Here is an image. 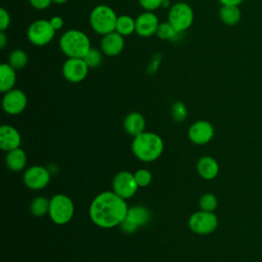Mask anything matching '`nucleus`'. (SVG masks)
<instances>
[{
    "mask_svg": "<svg viewBox=\"0 0 262 262\" xmlns=\"http://www.w3.org/2000/svg\"><path fill=\"white\" fill-rule=\"evenodd\" d=\"M10 26V14L5 8H0V31L4 32Z\"/></svg>",
    "mask_w": 262,
    "mask_h": 262,
    "instance_id": "32",
    "label": "nucleus"
},
{
    "mask_svg": "<svg viewBox=\"0 0 262 262\" xmlns=\"http://www.w3.org/2000/svg\"><path fill=\"white\" fill-rule=\"evenodd\" d=\"M113 191L124 200L129 199L135 194L139 187L134 174L128 171H121L113 179Z\"/></svg>",
    "mask_w": 262,
    "mask_h": 262,
    "instance_id": "10",
    "label": "nucleus"
},
{
    "mask_svg": "<svg viewBox=\"0 0 262 262\" xmlns=\"http://www.w3.org/2000/svg\"><path fill=\"white\" fill-rule=\"evenodd\" d=\"M123 126H124L125 131L129 135L135 137L136 135H138L144 131L145 120L141 114H139L137 112H132V113H129L125 117Z\"/></svg>",
    "mask_w": 262,
    "mask_h": 262,
    "instance_id": "19",
    "label": "nucleus"
},
{
    "mask_svg": "<svg viewBox=\"0 0 262 262\" xmlns=\"http://www.w3.org/2000/svg\"><path fill=\"white\" fill-rule=\"evenodd\" d=\"M118 15L115 10L104 4L96 5L89 14V23L92 30L101 36L112 33L116 30Z\"/></svg>",
    "mask_w": 262,
    "mask_h": 262,
    "instance_id": "4",
    "label": "nucleus"
},
{
    "mask_svg": "<svg viewBox=\"0 0 262 262\" xmlns=\"http://www.w3.org/2000/svg\"><path fill=\"white\" fill-rule=\"evenodd\" d=\"M160 25L158 16L154 11H143L135 18V33L143 38L156 35Z\"/></svg>",
    "mask_w": 262,
    "mask_h": 262,
    "instance_id": "14",
    "label": "nucleus"
},
{
    "mask_svg": "<svg viewBox=\"0 0 262 262\" xmlns=\"http://www.w3.org/2000/svg\"><path fill=\"white\" fill-rule=\"evenodd\" d=\"M19 132L10 125H3L0 127V147L3 150L9 151L20 145Z\"/></svg>",
    "mask_w": 262,
    "mask_h": 262,
    "instance_id": "17",
    "label": "nucleus"
},
{
    "mask_svg": "<svg viewBox=\"0 0 262 262\" xmlns=\"http://www.w3.org/2000/svg\"><path fill=\"white\" fill-rule=\"evenodd\" d=\"M7 44V37L4 32H0V48L3 49Z\"/></svg>",
    "mask_w": 262,
    "mask_h": 262,
    "instance_id": "36",
    "label": "nucleus"
},
{
    "mask_svg": "<svg viewBox=\"0 0 262 262\" xmlns=\"http://www.w3.org/2000/svg\"><path fill=\"white\" fill-rule=\"evenodd\" d=\"M68 2V0H52V3H55V4H63Z\"/></svg>",
    "mask_w": 262,
    "mask_h": 262,
    "instance_id": "39",
    "label": "nucleus"
},
{
    "mask_svg": "<svg viewBox=\"0 0 262 262\" xmlns=\"http://www.w3.org/2000/svg\"><path fill=\"white\" fill-rule=\"evenodd\" d=\"M49 217L51 220L59 225L68 223L74 216L73 201L66 194L58 193L50 199Z\"/></svg>",
    "mask_w": 262,
    "mask_h": 262,
    "instance_id": "5",
    "label": "nucleus"
},
{
    "mask_svg": "<svg viewBox=\"0 0 262 262\" xmlns=\"http://www.w3.org/2000/svg\"><path fill=\"white\" fill-rule=\"evenodd\" d=\"M55 32L49 19H37L29 26L27 37L31 44L35 46H45L53 40Z\"/></svg>",
    "mask_w": 262,
    "mask_h": 262,
    "instance_id": "7",
    "label": "nucleus"
},
{
    "mask_svg": "<svg viewBox=\"0 0 262 262\" xmlns=\"http://www.w3.org/2000/svg\"><path fill=\"white\" fill-rule=\"evenodd\" d=\"M189 228L198 234H210L218 226V218L213 212L198 211L188 219Z\"/></svg>",
    "mask_w": 262,
    "mask_h": 262,
    "instance_id": "9",
    "label": "nucleus"
},
{
    "mask_svg": "<svg viewBox=\"0 0 262 262\" xmlns=\"http://www.w3.org/2000/svg\"><path fill=\"white\" fill-rule=\"evenodd\" d=\"M178 34L180 33L177 32L176 29L168 20L160 23L156 33L158 38L162 40H174L178 36Z\"/></svg>",
    "mask_w": 262,
    "mask_h": 262,
    "instance_id": "26",
    "label": "nucleus"
},
{
    "mask_svg": "<svg viewBox=\"0 0 262 262\" xmlns=\"http://www.w3.org/2000/svg\"><path fill=\"white\" fill-rule=\"evenodd\" d=\"M128 206L114 191H103L94 198L89 208L92 222L101 228H113L125 219Z\"/></svg>",
    "mask_w": 262,
    "mask_h": 262,
    "instance_id": "1",
    "label": "nucleus"
},
{
    "mask_svg": "<svg viewBox=\"0 0 262 262\" xmlns=\"http://www.w3.org/2000/svg\"><path fill=\"white\" fill-rule=\"evenodd\" d=\"M5 163L9 170H11L13 172L21 171L27 164L26 152L19 147L9 150L6 154Z\"/></svg>",
    "mask_w": 262,
    "mask_h": 262,
    "instance_id": "21",
    "label": "nucleus"
},
{
    "mask_svg": "<svg viewBox=\"0 0 262 262\" xmlns=\"http://www.w3.org/2000/svg\"><path fill=\"white\" fill-rule=\"evenodd\" d=\"M50 178V172L47 168L42 166L30 167L24 174L25 184L33 190H39L46 187L49 184Z\"/></svg>",
    "mask_w": 262,
    "mask_h": 262,
    "instance_id": "13",
    "label": "nucleus"
},
{
    "mask_svg": "<svg viewBox=\"0 0 262 262\" xmlns=\"http://www.w3.org/2000/svg\"><path fill=\"white\" fill-rule=\"evenodd\" d=\"M125 47L124 36L120 35L118 32L114 31L102 36L100 42V49L103 54L107 56H117L119 55Z\"/></svg>",
    "mask_w": 262,
    "mask_h": 262,
    "instance_id": "16",
    "label": "nucleus"
},
{
    "mask_svg": "<svg viewBox=\"0 0 262 262\" xmlns=\"http://www.w3.org/2000/svg\"><path fill=\"white\" fill-rule=\"evenodd\" d=\"M30 4L37 10H44L49 7L52 0H29Z\"/></svg>",
    "mask_w": 262,
    "mask_h": 262,
    "instance_id": "33",
    "label": "nucleus"
},
{
    "mask_svg": "<svg viewBox=\"0 0 262 262\" xmlns=\"http://www.w3.org/2000/svg\"><path fill=\"white\" fill-rule=\"evenodd\" d=\"M59 48L68 58H83L91 48L90 39L83 31L71 29L60 36Z\"/></svg>",
    "mask_w": 262,
    "mask_h": 262,
    "instance_id": "3",
    "label": "nucleus"
},
{
    "mask_svg": "<svg viewBox=\"0 0 262 262\" xmlns=\"http://www.w3.org/2000/svg\"><path fill=\"white\" fill-rule=\"evenodd\" d=\"M28 98L26 93L17 88H13L10 91L4 93L2 98V107L8 115H18L23 113L27 106Z\"/></svg>",
    "mask_w": 262,
    "mask_h": 262,
    "instance_id": "12",
    "label": "nucleus"
},
{
    "mask_svg": "<svg viewBox=\"0 0 262 262\" xmlns=\"http://www.w3.org/2000/svg\"><path fill=\"white\" fill-rule=\"evenodd\" d=\"M162 7H164V8H170V7H171V6H170V1H169V0H164Z\"/></svg>",
    "mask_w": 262,
    "mask_h": 262,
    "instance_id": "38",
    "label": "nucleus"
},
{
    "mask_svg": "<svg viewBox=\"0 0 262 262\" xmlns=\"http://www.w3.org/2000/svg\"><path fill=\"white\" fill-rule=\"evenodd\" d=\"M47 169H48V171L50 172V174H51V175H52V174H55V173L58 171V168H57V166H56V165H53V164L49 165Z\"/></svg>",
    "mask_w": 262,
    "mask_h": 262,
    "instance_id": "37",
    "label": "nucleus"
},
{
    "mask_svg": "<svg viewBox=\"0 0 262 262\" xmlns=\"http://www.w3.org/2000/svg\"><path fill=\"white\" fill-rule=\"evenodd\" d=\"M49 21H50L51 26L53 27V29H54L55 31L60 30V29L63 27V24H64L63 18H62L61 16H59V15H54V16H52V17L49 19Z\"/></svg>",
    "mask_w": 262,
    "mask_h": 262,
    "instance_id": "34",
    "label": "nucleus"
},
{
    "mask_svg": "<svg viewBox=\"0 0 262 262\" xmlns=\"http://www.w3.org/2000/svg\"><path fill=\"white\" fill-rule=\"evenodd\" d=\"M115 31L124 37L133 34L135 32V19L127 14L118 15Z\"/></svg>",
    "mask_w": 262,
    "mask_h": 262,
    "instance_id": "23",
    "label": "nucleus"
},
{
    "mask_svg": "<svg viewBox=\"0 0 262 262\" xmlns=\"http://www.w3.org/2000/svg\"><path fill=\"white\" fill-rule=\"evenodd\" d=\"M135 180L139 187H145L147 186L151 181V173L146 169H139L134 173Z\"/></svg>",
    "mask_w": 262,
    "mask_h": 262,
    "instance_id": "30",
    "label": "nucleus"
},
{
    "mask_svg": "<svg viewBox=\"0 0 262 262\" xmlns=\"http://www.w3.org/2000/svg\"><path fill=\"white\" fill-rule=\"evenodd\" d=\"M131 149L138 160L149 163L156 161L162 155L164 143L158 134L143 131L134 137Z\"/></svg>",
    "mask_w": 262,
    "mask_h": 262,
    "instance_id": "2",
    "label": "nucleus"
},
{
    "mask_svg": "<svg viewBox=\"0 0 262 262\" xmlns=\"http://www.w3.org/2000/svg\"><path fill=\"white\" fill-rule=\"evenodd\" d=\"M89 68L83 58H68L61 68L63 78L71 83L82 82L88 74Z\"/></svg>",
    "mask_w": 262,
    "mask_h": 262,
    "instance_id": "11",
    "label": "nucleus"
},
{
    "mask_svg": "<svg viewBox=\"0 0 262 262\" xmlns=\"http://www.w3.org/2000/svg\"><path fill=\"white\" fill-rule=\"evenodd\" d=\"M8 63L16 71L21 70L28 63V54L23 49H13L9 54Z\"/></svg>",
    "mask_w": 262,
    "mask_h": 262,
    "instance_id": "25",
    "label": "nucleus"
},
{
    "mask_svg": "<svg viewBox=\"0 0 262 262\" xmlns=\"http://www.w3.org/2000/svg\"><path fill=\"white\" fill-rule=\"evenodd\" d=\"M214 137L213 125L205 120L194 122L188 129V138L191 142L203 145L212 140Z\"/></svg>",
    "mask_w": 262,
    "mask_h": 262,
    "instance_id": "15",
    "label": "nucleus"
},
{
    "mask_svg": "<svg viewBox=\"0 0 262 262\" xmlns=\"http://www.w3.org/2000/svg\"><path fill=\"white\" fill-rule=\"evenodd\" d=\"M15 71L8 62L0 64V91L6 93L14 88L16 82Z\"/></svg>",
    "mask_w": 262,
    "mask_h": 262,
    "instance_id": "20",
    "label": "nucleus"
},
{
    "mask_svg": "<svg viewBox=\"0 0 262 262\" xmlns=\"http://www.w3.org/2000/svg\"><path fill=\"white\" fill-rule=\"evenodd\" d=\"M164 0H138L139 5L144 9V11H155L162 7Z\"/></svg>",
    "mask_w": 262,
    "mask_h": 262,
    "instance_id": "31",
    "label": "nucleus"
},
{
    "mask_svg": "<svg viewBox=\"0 0 262 262\" xmlns=\"http://www.w3.org/2000/svg\"><path fill=\"white\" fill-rule=\"evenodd\" d=\"M219 16L223 24L226 26H235L242 18V13L238 6L222 5L219 10Z\"/></svg>",
    "mask_w": 262,
    "mask_h": 262,
    "instance_id": "22",
    "label": "nucleus"
},
{
    "mask_svg": "<svg viewBox=\"0 0 262 262\" xmlns=\"http://www.w3.org/2000/svg\"><path fill=\"white\" fill-rule=\"evenodd\" d=\"M187 114H188L187 107L183 102L176 101L173 103L172 108H171V115L176 122L184 121L187 117Z\"/></svg>",
    "mask_w": 262,
    "mask_h": 262,
    "instance_id": "29",
    "label": "nucleus"
},
{
    "mask_svg": "<svg viewBox=\"0 0 262 262\" xmlns=\"http://www.w3.org/2000/svg\"><path fill=\"white\" fill-rule=\"evenodd\" d=\"M89 69H95L100 66L102 60V51L98 50L95 47H91L86 55L83 57Z\"/></svg>",
    "mask_w": 262,
    "mask_h": 262,
    "instance_id": "27",
    "label": "nucleus"
},
{
    "mask_svg": "<svg viewBox=\"0 0 262 262\" xmlns=\"http://www.w3.org/2000/svg\"><path fill=\"white\" fill-rule=\"evenodd\" d=\"M217 206H218V201L213 193H210V192L204 193L200 199V208L203 211L214 212Z\"/></svg>",
    "mask_w": 262,
    "mask_h": 262,
    "instance_id": "28",
    "label": "nucleus"
},
{
    "mask_svg": "<svg viewBox=\"0 0 262 262\" xmlns=\"http://www.w3.org/2000/svg\"><path fill=\"white\" fill-rule=\"evenodd\" d=\"M194 13L191 6L186 2L174 3L168 11V21L177 32L183 33L189 29L193 23Z\"/></svg>",
    "mask_w": 262,
    "mask_h": 262,
    "instance_id": "6",
    "label": "nucleus"
},
{
    "mask_svg": "<svg viewBox=\"0 0 262 262\" xmlns=\"http://www.w3.org/2000/svg\"><path fill=\"white\" fill-rule=\"evenodd\" d=\"M50 200L45 196H37L35 198L30 206V211L34 216L41 217L49 212Z\"/></svg>",
    "mask_w": 262,
    "mask_h": 262,
    "instance_id": "24",
    "label": "nucleus"
},
{
    "mask_svg": "<svg viewBox=\"0 0 262 262\" xmlns=\"http://www.w3.org/2000/svg\"><path fill=\"white\" fill-rule=\"evenodd\" d=\"M244 0H219L221 5H233L238 6L241 3H243Z\"/></svg>",
    "mask_w": 262,
    "mask_h": 262,
    "instance_id": "35",
    "label": "nucleus"
},
{
    "mask_svg": "<svg viewBox=\"0 0 262 262\" xmlns=\"http://www.w3.org/2000/svg\"><path fill=\"white\" fill-rule=\"evenodd\" d=\"M150 220V212L143 206H132L128 208L125 219L119 225L125 233H133L138 227L147 224Z\"/></svg>",
    "mask_w": 262,
    "mask_h": 262,
    "instance_id": "8",
    "label": "nucleus"
},
{
    "mask_svg": "<svg viewBox=\"0 0 262 262\" xmlns=\"http://www.w3.org/2000/svg\"><path fill=\"white\" fill-rule=\"evenodd\" d=\"M196 170L202 178L206 180H212L216 178L219 173V165L214 158L205 156L198 161Z\"/></svg>",
    "mask_w": 262,
    "mask_h": 262,
    "instance_id": "18",
    "label": "nucleus"
}]
</instances>
